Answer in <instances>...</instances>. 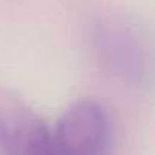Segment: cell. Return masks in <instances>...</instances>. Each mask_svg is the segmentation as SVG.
Here are the masks:
<instances>
[{
	"instance_id": "6da1fadb",
	"label": "cell",
	"mask_w": 155,
	"mask_h": 155,
	"mask_svg": "<svg viewBox=\"0 0 155 155\" xmlns=\"http://www.w3.org/2000/svg\"><path fill=\"white\" fill-rule=\"evenodd\" d=\"M2 155H58L53 129L12 90L0 87Z\"/></svg>"
},
{
	"instance_id": "3957f363",
	"label": "cell",
	"mask_w": 155,
	"mask_h": 155,
	"mask_svg": "<svg viewBox=\"0 0 155 155\" xmlns=\"http://www.w3.org/2000/svg\"><path fill=\"white\" fill-rule=\"evenodd\" d=\"M138 31L129 23L119 20H104L94 26V40L99 50L107 58V62L128 74H141L146 70V43L140 40Z\"/></svg>"
},
{
	"instance_id": "7a4b0ae2",
	"label": "cell",
	"mask_w": 155,
	"mask_h": 155,
	"mask_svg": "<svg viewBox=\"0 0 155 155\" xmlns=\"http://www.w3.org/2000/svg\"><path fill=\"white\" fill-rule=\"evenodd\" d=\"M58 155H107L111 141L104 108L90 99L71 104L53 128Z\"/></svg>"
}]
</instances>
